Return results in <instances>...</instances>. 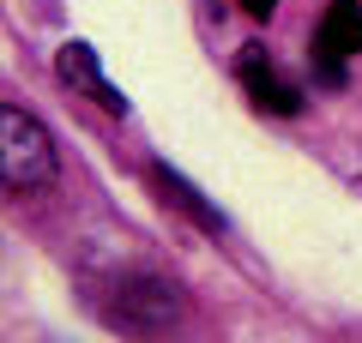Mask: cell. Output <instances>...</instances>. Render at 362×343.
<instances>
[{
  "label": "cell",
  "instance_id": "6da1fadb",
  "mask_svg": "<svg viewBox=\"0 0 362 343\" xmlns=\"http://www.w3.org/2000/svg\"><path fill=\"white\" fill-rule=\"evenodd\" d=\"M61 175V151H54V133L42 127L37 114L0 102V187L13 193H37Z\"/></svg>",
  "mask_w": 362,
  "mask_h": 343
},
{
  "label": "cell",
  "instance_id": "7a4b0ae2",
  "mask_svg": "<svg viewBox=\"0 0 362 343\" xmlns=\"http://www.w3.org/2000/svg\"><path fill=\"white\" fill-rule=\"evenodd\" d=\"M103 319L121 331H163L181 319V289L169 277H121L103 301Z\"/></svg>",
  "mask_w": 362,
  "mask_h": 343
},
{
  "label": "cell",
  "instance_id": "3957f363",
  "mask_svg": "<svg viewBox=\"0 0 362 343\" xmlns=\"http://www.w3.org/2000/svg\"><path fill=\"white\" fill-rule=\"evenodd\" d=\"M235 78H242V90L254 97L259 114H284V121H290V114L302 109V90L290 85L278 66H272V54L259 49V42H247V49L235 54Z\"/></svg>",
  "mask_w": 362,
  "mask_h": 343
},
{
  "label": "cell",
  "instance_id": "277c9868",
  "mask_svg": "<svg viewBox=\"0 0 362 343\" xmlns=\"http://www.w3.org/2000/svg\"><path fill=\"white\" fill-rule=\"evenodd\" d=\"M54 73H61L66 90L90 97L103 114H127V97H121V90L103 78V66H97V49H90V42H61V54H54Z\"/></svg>",
  "mask_w": 362,
  "mask_h": 343
},
{
  "label": "cell",
  "instance_id": "5b68a950",
  "mask_svg": "<svg viewBox=\"0 0 362 343\" xmlns=\"http://www.w3.org/2000/svg\"><path fill=\"white\" fill-rule=\"evenodd\" d=\"M314 61H356L362 54V0H332L320 18V30H314Z\"/></svg>",
  "mask_w": 362,
  "mask_h": 343
},
{
  "label": "cell",
  "instance_id": "8992f818",
  "mask_svg": "<svg viewBox=\"0 0 362 343\" xmlns=\"http://www.w3.org/2000/svg\"><path fill=\"white\" fill-rule=\"evenodd\" d=\"M151 181H157V193H163V199L175 205V211L187 217V223H199L206 235H223V217H218V211L206 205V193H199L194 181H181V175H175L169 163H151Z\"/></svg>",
  "mask_w": 362,
  "mask_h": 343
},
{
  "label": "cell",
  "instance_id": "52a82bcc",
  "mask_svg": "<svg viewBox=\"0 0 362 343\" xmlns=\"http://www.w3.org/2000/svg\"><path fill=\"white\" fill-rule=\"evenodd\" d=\"M235 6H242L247 18H272V13H278V0H235Z\"/></svg>",
  "mask_w": 362,
  "mask_h": 343
}]
</instances>
